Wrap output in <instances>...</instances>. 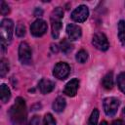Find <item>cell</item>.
<instances>
[{
  "mask_svg": "<svg viewBox=\"0 0 125 125\" xmlns=\"http://www.w3.org/2000/svg\"><path fill=\"white\" fill-rule=\"evenodd\" d=\"M39 124H40V118H39V116L34 115L31 118V120L29 122V125H39Z\"/></svg>",
  "mask_w": 125,
  "mask_h": 125,
  "instance_id": "cell-25",
  "label": "cell"
},
{
  "mask_svg": "<svg viewBox=\"0 0 125 125\" xmlns=\"http://www.w3.org/2000/svg\"><path fill=\"white\" fill-rule=\"evenodd\" d=\"M16 34L19 37L24 36V34H25V27H24V25L22 23H18V25L16 27Z\"/></svg>",
  "mask_w": 125,
  "mask_h": 125,
  "instance_id": "cell-24",
  "label": "cell"
},
{
  "mask_svg": "<svg viewBox=\"0 0 125 125\" xmlns=\"http://www.w3.org/2000/svg\"><path fill=\"white\" fill-rule=\"evenodd\" d=\"M0 13L3 16H6L10 13V8H9L8 4L4 1H1V3H0Z\"/></svg>",
  "mask_w": 125,
  "mask_h": 125,
  "instance_id": "cell-23",
  "label": "cell"
},
{
  "mask_svg": "<svg viewBox=\"0 0 125 125\" xmlns=\"http://www.w3.org/2000/svg\"><path fill=\"white\" fill-rule=\"evenodd\" d=\"M9 62L6 60V59H2L1 62H0V76L1 77H4L8 71H9Z\"/></svg>",
  "mask_w": 125,
  "mask_h": 125,
  "instance_id": "cell-17",
  "label": "cell"
},
{
  "mask_svg": "<svg viewBox=\"0 0 125 125\" xmlns=\"http://www.w3.org/2000/svg\"><path fill=\"white\" fill-rule=\"evenodd\" d=\"M14 31V22L10 19H4L0 25V39L2 52H5L6 47L11 42Z\"/></svg>",
  "mask_w": 125,
  "mask_h": 125,
  "instance_id": "cell-2",
  "label": "cell"
},
{
  "mask_svg": "<svg viewBox=\"0 0 125 125\" xmlns=\"http://www.w3.org/2000/svg\"><path fill=\"white\" fill-rule=\"evenodd\" d=\"M42 125H56V120L51 113H47L45 115Z\"/></svg>",
  "mask_w": 125,
  "mask_h": 125,
  "instance_id": "cell-22",
  "label": "cell"
},
{
  "mask_svg": "<svg viewBox=\"0 0 125 125\" xmlns=\"http://www.w3.org/2000/svg\"><path fill=\"white\" fill-rule=\"evenodd\" d=\"M65 100L62 97H58L53 103V109L56 112H62L65 107Z\"/></svg>",
  "mask_w": 125,
  "mask_h": 125,
  "instance_id": "cell-14",
  "label": "cell"
},
{
  "mask_svg": "<svg viewBox=\"0 0 125 125\" xmlns=\"http://www.w3.org/2000/svg\"><path fill=\"white\" fill-rule=\"evenodd\" d=\"M63 17V11L61 7H57L53 10L51 14V26H52V36L56 39L60 35L62 28V19Z\"/></svg>",
  "mask_w": 125,
  "mask_h": 125,
  "instance_id": "cell-3",
  "label": "cell"
},
{
  "mask_svg": "<svg viewBox=\"0 0 125 125\" xmlns=\"http://www.w3.org/2000/svg\"><path fill=\"white\" fill-rule=\"evenodd\" d=\"M76 61L80 63H84L87 59H88V53L85 51V50H80L77 54H76V57H75Z\"/></svg>",
  "mask_w": 125,
  "mask_h": 125,
  "instance_id": "cell-21",
  "label": "cell"
},
{
  "mask_svg": "<svg viewBox=\"0 0 125 125\" xmlns=\"http://www.w3.org/2000/svg\"><path fill=\"white\" fill-rule=\"evenodd\" d=\"M78 88H79V80L76 78H73L66 83L63 89V93L69 97H74L77 93Z\"/></svg>",
  "mask_w": 125,
  "mask_h": 125,
  "instance_id": "cell-10",
  "label": "cell"
},
{
  "mask_svg": "<svg viewBox=\"0 0 125 125\" xmlns=\"http://www.w3.org/2000/svg\"><path fill=\"white\" fill-rule=\"evenodd\" d=\"M88 16H89V10H88V7L85 6V5L78 6L71 13V19L74 21H77V22H83V21H85L87 20Z\"/></svg>",
  "mask_w": 125,
  "mask_h": 125,
  "instance_id": "cell-9",
  "label": "cell"
},
{
  "mask_svg": "<svg viewBox=\"0 0 125 125\" xmlns=\"http://www.w3.org/2000/svg\"><path fill=\"white\" fill-rule=\"evenodd\" d=\"M117 84L120 91L125 94V72H121L117 76Z\"/></svg>",
  "mask_w": 125,
  "mask_h": 125,
  "instance_id": "cell-19",
  "label": "cell"
},
{
  "mask_svg": "<svg viewBox=\"0 0 125 125\" xmlns=\"http://www.w3.org/2000/svg\"><path fill=\"white\" fill-rule=\"evenodd\" d=\"M98 120H99V110L97 108H95L91 115H90V118H89V121H88V125H97L98 124Z\"/></svg>",
  "mask_w": 125,
  "mask_h": 125,
  "instance_id": "cell-20",
  "label": "cell"
},
{
  "mask_svg": "<svg viewBox=\"0 0 125 125\" xmlns=\"http://www.w3.org/2000/svg\"><path fill=\"white\" fill-rule=\"evenodd\" d=\"M120 102L118 99L114 98V97H108L105 98L104 100L103 105H104V112L107 116H114L115 113L117 112V109L119 107Z\"/></svg>",
  "mask_w": 125,
  "mask_h": 125,
  "instance_id": "cell-4",
  "label": "cell"
},
{
  "mask_svg": "<svg viewBox=\"0 0 125 125\" xmlns=\"http://www.w3.org/2000/svg\"><path fill=\"white\" fill-rule=\"evenodd\" d=\"M48 25L47 22L42 20V19H37L36 21H34L31 25H30V32L33 36L35 37H40L42 35H44L47 31Z\"/></svg>",
  "mask_w": 125,
  "mask_h": 125,
  "instance_id": "cell-5",
  "label": "cell"
},
{
  "mask_svg": "<svg viewBox=\"0 0 125 125\" xmlns=\"http://www.w3.org/2000/svg\"><path fill=\"white\" fill-rule=\"evenodd\" d=\"M102 85L106 90H110L113 87V74H112V72H108L104 76V78L102 80Z\"/></svg>",
  "mask_w": 125,
  "mask_h": 125,
  "instance_id": "cell-13",
  "label": "cell"
},
{
  "mask_svg": "<svg viewBox=\"0 0 125 125\" xmlns=\"http://www.w3.org/2000/svg\"><path fill=\"white\" fill-rule=\"evenodd\" d=\"M55 88V83L50 80V79H47V78H43L39 81V84H38V89L39 91L42 93V94H48L50 92H52Z\"/></svg>",
  "mask_w": 125,
  "mask_h": 125,
  "instance_id": "cell-12",
  "label": "cell"
},
{
  "mask_svg": "<svg viewBox=\"0 0 125 125\" xmlns=\"http://www.w3.org/2000/svg\"><path fill=\"white\" fill-rule=\"evenodd\" d=\"M61 49L64 54H68L72 51V45L67 39H62L61 41Z\"/></svg>",
  "mask_w": 125,
  "mask_h": 125,
  "instance_id": "cell-18",
  "label": "cell"
},
{
  "mask_svg": "<svg viewBox=\"0 0 125 125\" xmlns=\"http://www.w3.org/2000/svg\"><path fill=\"white\" fill-rule=\"evenodd\" d=\"M118 37L123 45H125V21L118 22Z\"/></svg>",
  "mask_w": 125,
  "mask_h": 125,
  "instance_id": "cell-16",
  "label": "cell"
},
{
  "mask_svg": "<svg viewBox=\"0 0 125 125\" xmlns=\"http://www.w3.org/2000/svg\"><path fill=\"white\" fill-rule=\"evenodd\" d=\"M19 59L22 64H29L31 62V50L26 42H21L20 44Z\"/></svg>",
  "mask_w": 125,
  "mask_h": 125,
  "instance_id": "cell-7",
  "label": "cell"
},
{
  "mask_svg": "<svg viewBox=\"0 0 125 125\" xmlns=\"http://www.w3.org/2000/svg\"><path fill=\"white\" fill-rule=\"evenodd\" d=\"M111 125H125V123L123 122V120H120V119H117V120H114L112 122Z\"/></svg>",
  "mask_w": 125,
  "mask_h": 125,
  "instance_id": "cell-26",
  "label": "cell"
},
{
  "mask_svg": "<svg viewBox=\"0 0 125 125\" xmlns=\"http://www.w3.org/2000/svg\"><path fill=\"white\" fill-rule=\"evenodd\" d=\"M122 116L124 117V119H125V107L123 108V110H122Z\"/></svg>",
  "mask_w": 125,
  "mask_h": 125,
  "instance_id": "cell-28",
  "label": "cell"
},
{
  "mask_svg": "<svg viewBox=\"0 0 125 125\" xmlns=\"http://www.w3.org/2000/svg\"><path fill=\"white\" fill-rule=\"evenodd\" d=\"M70 72V66L66 63V62H58L55 67H54V70H53V74L56 78L58 79H61V80H63L65 79L68 74Z\"/></svg>",
  "mask_w": 125,
  "mask_h": 125,
  "instance_id": "cell-8",
  "label": "cell"
},
{
  "mask_svg": "<svg viewBox=\"0 0 125 125\" xmlns=\"http://www.w3.org/2000/svg\"><path fill=\"white\" fill-rule=\"evenodd\" d=\"M66 33L70 40H77L81 37L82 30H81L80 26H78L74 23H69L66 26Z\"/></svg>",
  "mask_w": 125,
  "mask_h": 125,
  "instance_id": "cell-11",
  "label": "cell"
},
{
  "mask_svg": "<svg viewBox=\"0 0 125 125\" xmlns=\"http://www.w3.org/2000/svg\"><path fill=\"white\" fill-rule=\"evenodd\" d=\"M0 97H1V101L2 103H7L8 100L11 97V92L10 89L8 88V86H6L5 84H2L0 87Z\"/></svg>",
  "mask_w": 125,
  "mask_h": 125,
  "instance_id": "cell-15",
  "label": "cell"
},
{
  "mask_svg": "<svg viewBox=\"0 0 125 125\" xmlns=\"http://www.w3.org/2000/svg\"><path fill=\"white\" fill-rule=\"evenodd\" d=\"M92 44L100 51H106L109 47L108 40L106 36L102 32H97L92 38Z\"/></svg>",
  "mask_w": 125,
  "mask_h": 125,
  "instance_id": "cell-6",
  "label": "cell"
},
{
  "mask_svg": "<svg viewBox=\"0 0 125 125\" xmlns=\"http://www.w3.org/2000/svg\"><path fill=\"white\" fill-rule=\"evenodd\" d=\"M9 116L13 125H26V105L22 98L18 97L9 110Z\"/></svg>",
  "mask_w": 125,
  "mask_h": 125,
  "instance_id": "cell-1",
  "label": "cell"
},
{
  "mask_svg": "<svg viewBox=\"0 0 125 125\" xmlns=\"http://www.w3.org/2000/svg\"><path fill=\"white\" fill-rule=\"evenodd\" d=\"M100 125H108V124H107V122H106V121H102Z\"/></svg>",
  "mask_w": 125,
  "mask_h": 125,
  "instance_id": "cell-27",
  "label": "cell"
}]
</instances>
